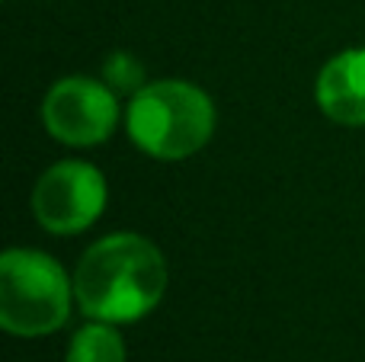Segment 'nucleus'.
I'll return each mask as SVG.
<instances>
[{
    "instance_id": "nucleus-1",
    "label": "nucleus",
    "mask_w": 365,
    "mask_h": 362,
    "mask_svg": "<svg viewBox=\"0 0 365 362\" xmlns=\"http://www.w3.org/2000/svg\"><path fill=\"white\" fill-rule=\"evenodd\" d=\"M71 282L87 318L132 324L158 308L167 289V263L145 237L109 234L81 257Z\"/></svg>"
},
{
    "instance_id": "nucleus-2",
    "label": "nucleus",
    "mask_w": 365,
    "mask_h": 362,
    "mask_svg": "<svg viewBox=\"0 0 365 362\" xmlns=\"http://www.w3.org/2000/svg\"><path fill=\"white\" fill-rule=\"evenodd\" d=\"M128 135L158 160H182L205 148L215 132V106L205 90L186 81L141 87L128 106Z\"/></svg>"
},
{
    "instance_id": "nucleus-3",
    "label": "nucleus",
    "mask_w": 365,
    "mask_h": 362,
    "mask_svg": "<svg viewBox=\"0 0 365 362\" xmlns=\"http://www.w3.org/2000/svg\"><path fill=\"white\" fill-rule=\"evenodd\" d=\"M74 282L38 250H6L0 257V324L16 337H45L64 327Z\"/></svg>"
},
{
    "instance_id": "nucleus-4",
    "label": "nucleus",
    "mask_w": 365,
    "mask_h": 362,
    "mask_svg": "<svg viewBox=\"0 0 365 362\" xmlns=\"http://www.w3.org/2000/svg\"><path fill=\"white\" fill-rule=\"evenodd\" d=\"M106 209V180L93 164L61 160L38 177L32 212L51 234H77Z\"/></svg>"
},
{
    "instance_id": "nucleus-5",
    "label": "nucleus",
    "mask_w": 365,
    "mask_h": 362,
    "mask_svg": "<svg viewBox=\"0 0 365 362\" xmlns=\"http://www.w3.org/2000/svg\"><path fill=\"white\" fill-rule=\"evenodd\" d=\"M42 122L51 138L74 148L100 145L119 122L115 90L93 77H64L45 93Z\"/></svg>"
},
{
    "instance_id": "nucleus-6",
    "label": "nucleus",
    "mask_w": 365,
    "mask_h": 362,
    "mask_svg": "<svg viewBox=\"0 0 365 362\" xmlns=\"http://www.w3.org/2000/svg\"><path fill=\"white\" fill-rule=\"evenodd\" d=\"M317 103L340 125H365V48H349L324 64Z\"/></svg>"
},
{
    "instance_id": "nucleus-7",
    "label": "nucleus",
    "mask_w": 365,
    "mask_h": 362,
    "mask_svg": "<svg viewBox=\"0 0 365 362\" xmlns=\"http://www.w3.org/2000/svg\"><path fill=\"white\" fill-rule=\"evenodd\" d=\"M68 362H125V343L113 324L93 321L71 337Z\"/></svg>"
},
{
    "instance_id": "nucleus-8",
    "label": "nucleus",
    "mask_w": 365,
    "mask_h": 362,
    "mask_svg": "<svg viewBox=\"0 0 365 362\" xmlns=\"http://www.w3.org/2000/svg\"><path fill=\"white\" fill-rule=\"evenodd\" d=\"M103 77H106V83L113 90H119V93H138L141 87H145V68H141L138 61H135L132 55H125V51H115L113 58H109L106 64H103Z\"/></svg>"
}]
</instances>
